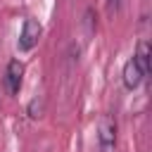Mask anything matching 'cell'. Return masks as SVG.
<instances>
[{
    "mask_svg": "<svg viewBox=\"0 0 152 152\" xmlns=\"http://www.w3.org/2000/svg\"><path fill=\"white\" fill-rule=\"evenodd\" d=\"M40 33H43V26H40L36 19H26V21H24V28H21V33H19L17 48H19L21 52H28V50H33V48L38 45V38H40Z\"/></svg>",
    "mask_w": 152,
    "mask_h": 152,
    "instance_id": "obj_2",
    "label": "cell"
},
{
    "mask_svg": "<svg viewBox=\"0 0 152 152\" xmlns=\"http://www.w3.org/2000/svg\"><path fill=\"white\" fill-rule=\"evenodd\" d=\"M107 2H109V7H119V2H121V0H107Z\"/></svg>",
    "mask_w": 152,
    "mask_h": 152,
    "instance_id": "obj_7",
    "label": "cell"
},
{
    "mask_svg": "<svg viewBox=\"0 0 152 152\" xmlns=\"http://www.w3.org/2000/svg\"><path fill=\"white\" fill-rule=\"evenodd\" d=\"M97 142H100L102 152H112L116 145V124L109 114H104L97 124Z\"/></svg>",
    "mask_w": 152,
    "mask_h": 152,
    "instance_id": "obj_1",
    "label": "cell"
},
{
    "mask_svg": "<svg viewBox=\"0 0 152 152\" xmlns=\"http://www.w3.org/2000/svg\"><path fill=\"white\" fill-rule=\"evenodd\" d=\"M121 78H124V86H126L128 90H135V88L140 86V81H142V74H140L138 64L133 62V57H131V59H126V64H124V71H121Z\"/></svg>",
    "mask_w": 152,
    "mask_h": 152,
    "instance_id": "obj_4",
    "label": "cell"
},
{
    "mask_svg": "<svg viewBox=\"0 0 152 152\" xmlns=\"http://www.w3.org/2000/svg\"><path fill=\"white\" fill-rule=\"evenodd\" d=\"M40 109H43V102L36 97V100H31V104H28V114L33 116V119H38L40 116Z\"/></svg>",
    "mask_w": 152,
    "mask_h": 152,
    "instance_id": "obj_6",
    "label": "cell"
},
{
    "mask_svg": "<svg viewBox=\"0 0 152 152\" xmlns=\"http://www.w3.org/2000/svg\"><path fill=\"white\" fill-rule=\"evenodd\" d=\"M21 78H24V64L19 59H12L7 64V71H5V86H7V93L10 95H19Z\"/></svg>",
    "mask_w": 152,
    "mask_h": 152,
    "instance_id": "obj_3",
    "label": "cell"
},
{
    "mask_svg": "<svg viewBox=\"0 0 152 152\" xmlns=\"http://www.w3.org/2000/svg\"><path fill=\"white\" fill-rule=\"evenodd\" d=\"M150 59H152V50H150V43L147 40H140L138 48H135V55H133V62L138 64L140 74L147 76L150 74Z\"/></svg>",
    "mask_w": 152,
    "mask_h": 152,
    "instance_id": "obj_5",
    "label": "cell"
}]
</instances>
